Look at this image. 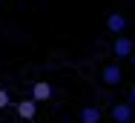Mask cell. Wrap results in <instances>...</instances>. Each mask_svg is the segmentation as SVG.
<instances>
[{"mask_svg": "<svg viewBox=\"0 0 135 123\" xmlns=\"http://www.w3.org/2000/svg\"><path fill=\"white\" fill-rule=\"evenodd\" d=\"M101 80H104L107 86H118V83L124 80V69H121V63H107V66L101 69Z\"/></svg>", "mask_w": 135, "mask_h": 123, "instance_id": "1", "label": "cell"}, {"mask_svg": "<svg viewBox=\"0 0 135 123\" xmlns=\"http://www.w3.org/2000/svg\"><path fill=\"white\" fill-rule=\"evenodd\" d=\"M109 115H112V120H115V123H129V120H132V115H135V106L129 103V100H124V103H115Z\"/></svg>", "mask_w": 135, "mask_h": 123, "instance_id": "2", "label": "cell"}, {"mask_svg": "<svg viewBox=\"0 0 135 123\" xmlns=\"http://www.w3.org/2000/svg\"><path fill=\"white\" fill-rule=\"evenodd\" d=\"M135 49V40L132 37H121V34H115V43H112V52H115V57L118 60H127Z\"/></svg>", "mask_w": 135, "mask_h": 123, "instance_id": "3", "label": "cell"}, {"mask_svg": "<svg viewBox=\"0 0 135 123\" xmlns=\"http://www.w3.org/2000/svg\"><path fill=\"white\" fill-rule=\"evenodd\" d=\"M52 95H55L52 83H46V80H37V83H32V100L43 103V100H49Z\"/></svg>", "mask_w": 135, "mask_h": 123, "instance_id": "4", "label": "cell"}, {"mask_svg": "<svg viewBox=\"0 0 135 123\" xmlns=\"http://www.w3.org/2000/svg\"><path fill=\"white\" fill-rule=\"evenodd\" d=\"M107 29L112 32V34H124V29H127V17L118 14V12H112V14L107 17Z\"/></svg>", "mask_w": 135, "mask_h": 123, "instance_id": "5", "label": "cell"}, {"mask_svg": "<svg viewBox=\"0 0 135 123\" xmlns=\"http://www.w3.org/2000/svg\"><path fill=\"white\" fill-rule=\"evenodd\" d=\"M17 115H20V117H23V120H32V117H35V115H37V100H20V103H17Z\"/></svg>", "mask_w": 135, "mask_h": 123, "instance_id": "6", "label": "cell"}, {"mask_svg": "<svg viewBox=\"0 0 135 123\" xmlns=\"http://www.w3.org/2000/svg\"><path fill=\"white\" fill-rule=\"evenodd\" d=\"M81 123H101V109L98 106H83L81 109Z\"/></svg>", "mask_w": 135, "mask_h": 123, "instance_id": "7", "label": "cell"}, {"mask_svg": "<svg viewBox=\"0 0 135 123\" xmlns=\"http://www.w3.org/2000/svg\"><path fill=\"white\" fill-rule=\"evenodd\" d=\"M9 103H12V100H9V92H6V89H0V109H6Z\"/></svg>", "mask_w": 135, "mask_h": 123, "instance_id": "8", "label": "cell"}, {"mask_svg": "<svg viewBox=\"0 0 135 123\" xmlns=\"http://www.w3.org/2000/svg\"><path fill=\"white\" fill-rule=\"evenodd\" d=\"M129 103H135V83H132V89H129Z\"/></svg>", "mask_w": 135, "mask_h": 123, "instance_id": "9", "label": "cell"}, {"mask_svg": "<svg viewBox=\"0 0 135 123\" xmlns=\"http://www.w3.org/2000/svg\"><path fill=\"white\" fill-rule=\"evenodd\" d=\"M127 60H129V63H132V66H135V49H132V54H129V57H127Z\"/></svg>", "mask_w": 135, "mask_h": 123, "instance_id": "10", "label": "cell"}, {"mask_svg": "<svg viewBox=\"0 0 135 123\" xmlns=\"http://www.w3.org/2000/svg\"><path fill=\"white\" fill-rule=\"evenodd\" d=\"M129 123H132V120H129Z\"/></svg>", "mask_w": 135, "mask_h": 123, "instance_id": "11", "label": "cell"}]
</instances>
